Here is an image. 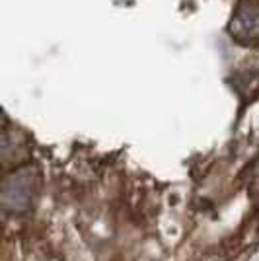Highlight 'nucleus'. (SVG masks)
I'll return each instance as SVG.
<instances>
[{"instance_id":"f257e3e1","label":"nucleus","mask_w":259,"mask_h":261,"mask_svg":"<svg viewBox=\"0 0 259 261\" xmlns=\"http://www.w3.org/2000/svg\"><path fill=\"white\" fill-rule=\"evenodd\" d=\"M230 33L242 45L259 43V0H242L230 20Z\"/></svg>"},{"instance_id":"f03ea898","label":"nucleus","mask_w":259,"mask_h":261,"mask_svg":"<svg viewBox=\"0 0 259 261\" xmlns=\"http://www.w3.org/2000/svg\"><path fill=\"white\" fill-rule=\"evenodd\" d=\"M33 191L32 172H16L8 175L2 185V203L10 211H25L30 207Z\"/></svg>"}]
</instances>
